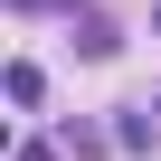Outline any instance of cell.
<instances>
[{
	"instance_id": "7a4b0ae2",
	"label": "cell",
	"mask_w": 161,
	"mask_h": 161,
	"mask_svg": "<svg viewBox=\"0 0 161 161\" xmlns=\"http://www.w3.org/2000/svg\"><path fill=\"white\" fill-rule=\"evenodd\" d=\"M76 47H86V57H114L123 38H114V19H86V29H76Z\"/></svg>"
},
{
	"instance_id": "6da1fadb",
	"label": "cell",
	"mask_w": 161,
	"mask_h": 161,
	"mask_svg": "<svg viewBox=\"0 0 161 161\" xmlns=\"http://www.w3.org/2000/svg\"><path fill=\"white\" fill-rule=\"evenodd\" d=\"M38 95H47V76H38L29 57H19V66H10V104H38Z\"/></svg>"
},
{
	"instance_id": "3957f363",
	"label": "cell",
	"mask_w": 161,
	"mask_h": 161,
	"mask_svg": "<svg viewBox=\"0 0 161 161\" xmlns=\"http://www.w3.org/2000/svg\"><path fill=\"white\" fill-rule=\"evenodd\" d=\"M152 29H161V10H152Z\"/></svg>"
}]
</instances>
